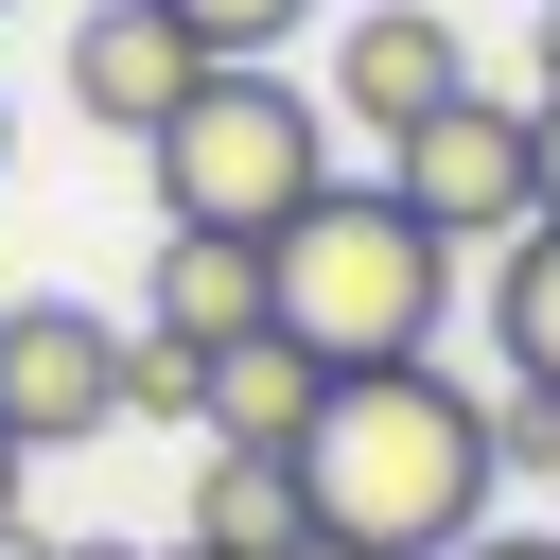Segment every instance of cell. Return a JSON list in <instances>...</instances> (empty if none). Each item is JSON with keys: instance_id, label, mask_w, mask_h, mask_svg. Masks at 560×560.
<instances>
[{"instance_id": "obj_9", "label": "cell", "mask_w": 560, "mask_h": 560, "mask_svg": "<svg viewBox=\"0 0 560 560\" xmlns=\"http://www.w3.org/2000/svg\"><path fill=\"white\" fill-rule=\"evenodd\" d=\"M158 332H175V350H245V332H280V298H262V245L158 228Z\"/></svg>"}, {"instance_id": "obj_8", "label": "cell", "mask_w": 560, "mask_h": 560, "mask_svg": "<svg viewBox=\"0 0 560 560\" xmlns=\"http://www.w3.org/2000/svg\"><path fill=\"white\" fill-rule=\"evenodd\" d=\"M332 420V368L298 350V332H245V350H210V438L228 455H298Z\"/></svg>"}, {"instance_id": "obj_13", "label": "cell", "mask_w": 560, "mask_h": 560, "mask_svg": "<svg viewBox=\"0 0 560 560\" xmlns=\"http://www.w3.org/2000/svg\"><path fill=\"white\" fill-rule=\"evenodd\" d=\"M175 18H192L228 70H280V35H315V0H175Z\"/></svg>"}, {"instance_id": "obj_2", "label": "cell", "mask_w": 560, "mask_h": 560, "mask_svg": "<svg viewBox=\"0 0 560 560\" xmlns=\"http://www.w3.org/2000/svg\"><path fill=\"white\" fill-rule=\"evenodd\" d=\"M262 298L280 332L350 385V368H438V315H455V245L385 192V175H332L280 245H262Z\"/></svg>"}, {"instance_id": "obj_3", "label": "cell", "mask_w": 560, "mask_h": 560, "mask_svg": "<svg viewBox=\"0 0 560 560\" xmlns=\"http://www.w3.org/2000/svg\"><path fill=\"white\" fill-rule=\"evenodd\" d=\"M140 175H158V228L280 245V228L332 192V88H298V70H210V88L140 140Z\"/></svg>"}, {"instance_id": "obj_1", "label": "cell", "mask_w": 560, "mask_h": 560, "mask_svg": "<svg viewBox=\"0 0 560 560\" xmlns=\"http://www.w3.org/2000/svg\"><path fill=\"white\" fill-rule=\"evenodd\" d=\"M490 472H508V420H490V385H455V368H350L332 420L298 438L315 542H368V560H455V542H490Z\"/></svg>"}, {"instance_id": "obj_6", "label": "cell", "mask_w": 560, "mask_h": 560, "mask_svg": "<svg viewBox=\"0 0 560 560\" xmlns=\"http://www.w3.org/2000/svg\"><path fill=\"white\" fill-rule=\"evenodd\" d=\"M438 105H472V52H455V18L438 0H368L350 35H332V140H420Z\"/></svg>"}, {"instance_id": "obj_18", "label": "cell", "mask_w": 560, "mask_h": 560, "mask_svg": "<svg viewBox=\"0 0 560 560\" xmlns=\"http://www.w3.org/2000/svg\"><path fill=\"white\" fill-rule=\"evenodd\" d=\"M18 508H35V455H18V438H0V542H18Z\"/></svg>"}, {"instance_id": "obj_5", "label": "cell", "mask_w": 560, "mask_h": 560, "mask_svg": "<svg viewBox=\"0 0 560 560\" xmlns=\"http://www.w3.org/2000/svg\"><path fill=\"white\" fill-rule=\"evenodd\" d=\"M122 420V332L88 298H0V438L52 455V438H105Z\"/></svg>"}, {"instance_id": "obj_17", "label": "cell", "mask_w": 560, "mask_h": 560, "mask_svg": "<svg viewBox=\"0 0 560 560\" xmlns=\"http://www.w3.org/2000/svg\"><path fill=\"white\" fill-rule=\"evenodd\" d=\"M0 560H140V542H35V525H18V542H0Z\"/></svg>"}, {"instance_id": "obj_22", "label": "cell", "mask_w": 560, "mask_h": 560, "mask_svg": "<svg viewBox=\"0 0 560 560\" xmlns=\"http://www.w3.org/2000/svg\"><path fill=\"white\" fill-rule=\"evenodd\" d=\"M0 158H18V122H0Z\"/></svg>"}, {"instance_id": "obj_11", "label": "cell", "mask_w": 560, "mask_h": 560, "mask_svg": "<svg viewBox=\"0 0 560 560\" xmlns=\"http://www.w3.org/2000/svg\"><path fill=\"white\" fill-rule=\"evenodd\" d=\"M490 368L560 402V228H525V245H490Z\"/></svg>"}, {"instance_id": "obj_15", "label": "cell", "mask_w": 560, "mask_h": 560, "mask_svg": "<svg viewBox=\"0 0 560 560\" xmlns=\"http://www.w3.org/2000/svg\"><path fill=\"white\" fill-rule=\"evenodd\" d=\"M525 158H542V228H560V105H525Z\"/></svg>"}, {"instance_id": "obj_10", "label": "cell", "mask_w": 560, "mask_h": 560, "mask_svg": "<svg viewBox=\"0 0 560 560\" xmlns=\"http://www.w3.org/2000/svg\"><path fill=\"white\" fill-rule=\"evenodd\" d=\"M192 542H228V560H298L315 542V490H298V455H192Z\"/></svg>"}, {"instance_id": "obj_19", "label": "cell", "mask_w": 560, "mask_h": 560, "mask_svg": "<svg viewBox=\"0 0 560 560\" xmlns=\"http://www.w3.org/2000/svg\"><path fill=\"white\" fill-rule=\"evenodd\" d=\"M525 105H560V0H542V88H525Z\"/></svg>"}, {"instance_id": "obj_14", "label": "cell", "mask_w": 560, "mask_h": 560, "mask_svg": "<svg viewBox=\"0 0 560 560\" xmlns=\"http://www.w3.org/2000/svg\"><path fill=\"white\" fill-rule=\"evenodd\" d=\"M490 420H508V472H560V402H542V385H508Z\"/></svg>"}, {"instance_id": "obj_16", "label": "cell", "mask_w": 560, "mask_h": 560, "mask_svg": "<svg viewBox=\"0 0 560 560\" xmlns=\"http://www.w3.org/2000/svg\"><path fill=\"white\" fill-rule=\"evenodd\" d=\"M455 560H560V525H490V542H455Z\"/></svg>"}, {"instance_id": "obj_21", "label": "cell", "mask_w": 560, "mask_h": 560, "mask_svg": "<svg viewBox=\"0 0 560 560\" xmlns=\"http://www.w3.org/2000/svg\"><path fill=\"white\" fill-rule=\"evenodd\" d=\"M175 560H228V542H175Z\"/></svg>"}, {"instance_id": "obj_12", "label": "cell", "mask_w": 560, "mask_h": 560, "mask_svg": "<svg viewBox=\"0 0 560 560\" xmlns=\"http://www.w3.org/2000/svg\"><path fill=\"white\" fill-rule=\"evenodd\" d=\"M122 420H192V438H210V350H175V332H122Z\"/></svg>"}, {"instance_id": "obj_7", "label": "cell", "mask_w": 560, "mask_h": 560, "mask_svg": "<svg viewBox=\"0 0 560 560\" xmlns=\"http://www.w3.org/2000/svg\"><path fill=\"white\" fill-rule=\"evenodd\" d=\"M210 70H228V52H210L175 0H88V18H70V105H88L105 140H158Z\"/></svg>"}, {"instance_id": "obj_20", "label": "cell", "mask_w": 560, "mask_h": 560, "mask_svg": "<svg viewBox=\"0 0 560 560\" xmlns=\"http://www.w3.org/2000/svg\"><path fill=\"white\" fill-rule=\"evenodd\" d=\"M298 560H368V542H298Z\"/></svg>"}, {"instance_id": "obj_4", "label": "cell", "mask_w": 560, "mask_h": 560, "mask_svg": "<svg viewBox=\"0 0 560 560\" xmlns=\"http://www.w3.org/2000/svg\"><path fill=\"white\" fill-rule=\"evenodd\" d=\"M385 192H402V210H420L455 262L525 245V228H542V158H525V105H490V88H472V105H438L420 140H385Z\"/></svg>"}]
</instances>
